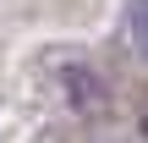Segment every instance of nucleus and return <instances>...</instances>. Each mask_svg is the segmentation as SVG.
<instances>
[{
  "mask_svg": "<svg viewBox=\"0 0 148 143\" xmlns=\"http://www.w3.org/2000/svg\"><path fill=\"white\" fill-rule=\"evenodd\" d=\"M126 33H132L137 55L148 61V0H132V6H126Z\"/></svg>",
  "mask_w": 148,
  "mask_h": 143,
  "instance_id": "obj_1",
  "label": "nucleus"
},
{
  "mask_svg": "<svg viewBox=\"0 0 148 143\" xmlns=\"http://www.w3.org/2000/svg\"><path fill=\"white\" fill-rule=\"evenodd\" d=\"M143 138H148V110H143Z\"/></svg>",
  "mask_w": 148,
  "mask_h": 143,
  "instance_id": "obj_3",
  "label": "nucleus"
},
{
  "mask_svg": "<svg viewBox=\"0 0 148 143\" xmlns=\"http://www.w3.org/2000/svg\"><path fill=\"white\" fill-rule=\"evenodd\" d=\"M66 94H71L77 105H93V99H99V83H93V72H88V66H71V72H66Z\"/></svg>",
  "mask_w": 148,
  "mask_h": 143,
  "instance_id": "obj_2",
  "label": "nucleus"
}]
</instances>
